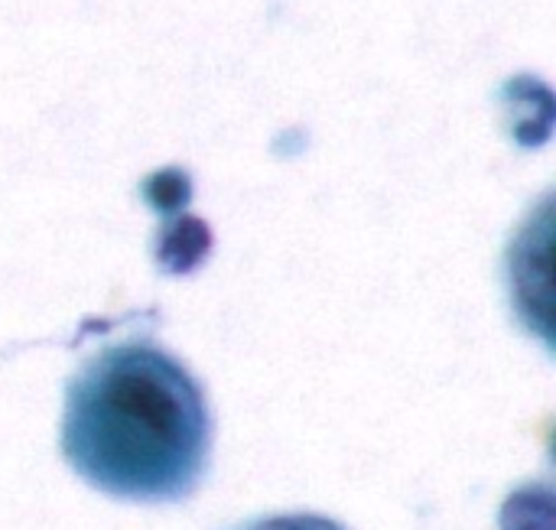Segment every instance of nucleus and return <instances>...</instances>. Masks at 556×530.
I'll list each match as a JSON object with an SVG mask.
<instances>
[{
  "mask_svg": "<svg viewBox=\"0 0 556 530\" xmlns=\"http://www.w3.org/2000/svg\"><path fill=\"white\" fill-rule=\"evenodd\" d=\"M147 202L160 212H179L189 195H192V186H189V176L182 169H160L147 179Z\"/></svg>",
  "mask_w": 556,
  "mask_h": 530,
  "instance_id": "4",
  "label": "nucleus"
},
{
  "mask_svg": "<svg viewBox=\"0 0 556 530\" xmlns=\"http://www.w3.org/2000/svg\"><path fill=\"white\" fill-rule=\"evenodd\" d=\"M231 530H345L332 518L319 515H267V518H251Z\"/></svg>",
  "mask_w": 556,
  "mask_h": 530,
  "instance_id": "5",
  "label": "nucleus"
},
{
  "mask_svg": "<svg viewBox=\"0 0 556 530\" xmlns=\"http://www.w3.org/2000/svg\"><path fill=\"white\" fill-rule=\"evenodd\" d=\"M212 251V231L195 215H179L169 222L156 241V261L166 274H192Z\"/></svg>",
  "mask_w": 556,
  "mask_h": 530,
  "instance_id": "2",
  "label": "nucleus"
},
{
  "mask_svg": "<svg viewBox=\"0 0 556 530\" xmlns=\"http://www.w3.org/2000/svg\"><path fill=\"white\" fill-rule=\"evenodd\" d=\"M62 456L111 499L182 502L212 456V414L195 375L143 339L101 349L65 388Z\"/></svg>",
  "mask_w": 556,
  "mask_h": 530,
  "instance_id": "1",
  "label": "nucleus"
},
{
  "mask_svg": "<svg viewBox=\"0 0 556 530\" xmlns=\"http://www.w3.org/2000/svg\"><path fill=\"white\" fill-rule=\"evenodd\" d=\"M502 530H554V489L551 482H531L502 505Z\"/></svg>",
  "mask_w": 556,
  "mask_h": 530,
  "instance_id": "3",
  "label": "nucleus"
}]
</instances>
